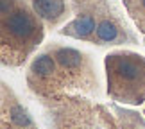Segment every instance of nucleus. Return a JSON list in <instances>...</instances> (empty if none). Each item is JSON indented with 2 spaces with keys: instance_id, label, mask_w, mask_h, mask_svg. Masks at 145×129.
I'll use <instances>...</instances> for the list:
<instances>
[{
  "instance_id": "1",
  "label": "nucleus",
  "mask_w": 145,
  "mask_h": 129,
  "mask_svg": "<svg viewBox=\"0 0 145 129\" xmlns=\"http://www.w3.org/2000/svg\"><path fill=\"white\" fill-rule=\"evenodd\" d=\"M27 88L38 99L59 93L100 97V79L91 56L79 48L52 43L34 56L25 74Z\"/></svg>"
},
{
  "instance_id": "2",
  "label": "nucleus",
  "mask_w": 145,
  "mask_h": 129,
  "mask_svg": "<svg viewBox=\"0 0 145 129\" xmlns=\"http://www.w3.org/2000/svg\"><path fill=\"white\" fill-rule=\"evenodd\" d=\"M68 4L74 18L57 29L61 36L99 47L138 43V34L113 0H68Z\"/></svg>"
},
{
  "instance_id": "3",
  "label": "nucleus",
  "mask_w": 145,
  "mask_h": 129,
  "mask_svg": "<svg viewBox=\"0 0 145 129\" xmlns=\"http://www.w3.org/2000/svg\"><path fill=\"white\" fill-rule=\"evenodd\" d=\"M47 25L29 0H0V61L4 66H24L45 40Z\"/></svg>"
},
{
  "instance_id": "4",
  "label": "nucleus",
  "mask_w": 145,
  "mask_h": 129,
  "mask_svg": "<svg viewBox=\"0 0 145 129\" xmlns=\"http://www.w3.org/2000/svg\"><path fill=\"white\" fill-rule=\"evenodd\" d=\"M48 129H120L111 106L81 93H59L40 99Z\"/></svg>"
},
{
  "instance_id": "5",
  "label": "nucleus",
  "mask_w": 145,
  "mask_h": 129,
  "mask_svg": "<svg viewBox=\"0 0 145 129\" xmlns=\"http://www.w3.org/2000/svg\"><path fill=\"white\" fill-rule=\"evenodd\" d=\"M106 92L111 100L124 106L145 102V58L133 50H113L104 58Z\"/></svg>"
},
{
  "instance_id": "6",
  "label": "nucleus",
  "mask_w": 145,
  "mask_h": 129,
  "mask_svg": "<svg viewBox=\"0 0 145 129\" xmlns=\"http://www.w3.org/2000/svg\"><path fill=\"white\" fill-rule=\"evenodd\" d=\"M2 129H38L29 109L20 102L16 93L2 83Z\"/></svg>"
},
{
  "instance_id": "7",
  "label": "nucleus",
  "mask_w": 145,
  "mask_h": 129,
  "mask_svg": "<svg viewBox=\"0 0 145 129\" xmlns=\"http://www.w3.org/2000/svg\"><path fill=\"white\" fill-rule=\"evenodd\" d=\"M36 14L47 29H57L72 16V7L66 0H29Z\"/></svg>"
},
{
  "instance_id": "8",
  "label": "nucleus",
  "mask_w": 145,
  "mask_h": 129,
  "mask_svg": "<svg viewBox=\"0 0 145 129\" xmlns=\"http://www.w3.org/2000/svg\"><path fill=\"white\" fill-rule=\"evenodd\" d=\"M122 4L145 43V0H122Z\"/></svg>"
},
{
  "instance_id": "9",
  "label": "nucleus",
  "mask_w": 145,
  "mask_h": 129,
  "mask_svg": "<svg viewBox=\"0 0 145 129\" xmlns=\"http://www.w3.org/2000/svg\"><path fill=\"white\" fill-rule=\"evenodd\" d=\"M111 109L115 111L116 119H118L120 129H145V120L142 119L140 113L120 108V106H116V102L111 104Z\"/></svg>"
},
{
  "instance_id": "10",
  "label": "nucleus",
  "mask_w": 145,
  "mask_h": 129,
  "mask_svg": "<svg viewBox=\"0 0 145 129\" xmlns=\"http://www.w3.org/2000/svg\"><path fill=\"white\" fill-rule=\"evenodd\" d=\"M143 115H145V111H143Z\"/></svg>"
}]
</instances>
